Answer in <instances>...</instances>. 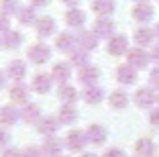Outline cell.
Here are the masks:
<instances>
[{"mask_svg": "<svg viewBox=\"0 0 159 157\" xmlns=\"http://www.w3.org/2000/svg\"><path fill=\"white\" fill-rule=\"evenodd\" d=\"M29 65L31 63L25 57H10L4 65V72L10 82H25V78L29 76Z\"/></svg>", "mask_w": 159, "mask_h": 157, "instance_id": "cell-7", "label": "cell"}, {"mask_svg": "<svg viewBox=\"0 0 159 157\" xmlns=\"http://www.w3.org/2000/svg\"><path fill=\"white\" fill-rule=\"evenodd\" d=\"M100 157H126V155H125V151H122L120 147H108V149L102 151Z\"/></svg>", "mask_w": 159, "mask_h": 157, "instance_id": "cell-38", "label": "cell"}, {"mask_svg": "<svg viewBox=\"0 0 159 157\" xmlns=\"http://www.w3.org/2000/svg\"><path fill=\"white\" fill-rule=\"evenodd\" d=\"M20 122V108L6 102L4 106H0V127H6V129H12Z\"/></svg>", "mask_w": 159, "mask_h": 157, "instance_id": "cell-18", "label": "cell"}, {"mask_svg": "<svg viewBox=\"0 0 159 157\" xmlns=\"http://www.w3.org/2000/svg\"><path fill=\"white\" fill-rule=\"evenodd\" d=\"M131 16L135 21H139L141 25H147L149 21H153L155 16V8L149 4V2H137L131 10Z\"/></svg>", "mask_w": 159, "mask_h": 157, "instance_id": "cell-24", "label": "cell"}, {"mask_svg": "<svg viewBox=\"0 0 159 157\" xmlns=\"http://www.w3.org/2000/svg\"><path fill=\"white\" fill-rule=\"evenodd\" d=\"M53 49H55V53H63V55H67V53H71V51L78 47V39H75V33L70 31V29H63V31H59L53 37Z\"/></svg>", "mask_w": 159, "mask_h": 157, "instance_id": "cell-8", "label": "cell"}, {"mask_svg": "<svg viewBox=\"0 0 159 157\" xmlns=\"http://www.w3.org/2000/svg\"><path fill=\"white\" fill-rule=\"evenodd\" d=\"M59 2L66 6V8H75V6L82 4V0H59Z\"/></svg>", "mask_w": 159, "mask_h": 157, "instance_id": "cell-42", "label": "cell"}, {"mask_svg": "<svg viewBox=\"0 0 159 157\" xmlns=\"http://www.w3.org/2000/svg\"><path fill=\"white\" fill-rule=\"evenodd\" d=\"M106 98V92H104L102 86H86L82 88V102H86L88 106H96Z\"/></svg>", "mask_w": 159, "mask_h": 157, "instance_id": "cell-25", "label": "cell"}, {"mask_svg": "<svg viewBox=\"0 0 159 157\" xmlns=\"http://www.w3.org/2000/svg\"><path fill=\"white\" fill-rule=\"evenodd\" d=\"M63 157H74V155H70V153H66V155H63Z\"/></svg>", "mask_w": 159, "mask_h": 157, "instance_id": "cell-47", "label": "cell"}, {"mask_svg": "<svg viewBox=\"0 0 159 157\" xmlns=\"http://www.w3.org/2000/svg\"><path fill=\"white\" fill-rule=\"evenodd\" d=\"M53 0H29V4L33 6L35 10H45L47 6H51Z\"/></svg>", "mask_w": 159, "mask_h": 157, "instance_id": "cell-40", "label": "cell"}, {"mask_svg": "<svg viewBox=\"0 0 159 157\" xmlns=\"http://www.w3.org/2000/svg\"><path fill=\"white\" fill-rule=\"evenodd\" d=\"M43 116H45V112L37 102H29V104H25L20 108V122L27 127H37Z\"/></svg>", "mask_w": 159, "mask_h": 157, "instance_id": "cell-15", "label": "cell"}, {"mask_svg": "<svg viewBox=\"0 0 159 157\" xmlns=\"http://www.w3.org/2000/svg\"><path fill=\"white\" fill-rule=\"evenodd\" d=\"M157 102H159V100H157Z\"/></svg>", "mask_w": 159, "mask_h": 157, "instance_id": "cell-50", "label": "cell"}, {"mask_svg": "<svg viewBox=\"0 0 159 157\" xmlns=\"http://www.w3.org/2000/svg\"><path fill=\"white\" fill-rule=\"evenodd\" d=\"M129 94L125 92V90H112V92L106 96V102H108V106L114 108V110H125L126 106H129Z\"/></svg>", "mask_w": 159, "mask_h": 157, "instance_id": "cell-29", "label": "cell"}, {"mask_svg": "<svg viewBox=\"0 0 159 157\" xmlns=\"http://www.w3.org/2000/svg\"><path fill=\"white\" fill-rule=\"evenodd\" d=\"M135 2H147V0H135Z\"/></svg>", "mask_w": 159, "mask_h": 157, "instance_id": "cell-49", "label": "cell"}, {"mask_svg": "<svg viewBox=\"0 0 159 157\" xmlns=\"http://www.w3.org/2000/svg\"><path fill=\"white\" fill-rule=\"evenodd\" d=\"M10 29H12V21H10V16L0 14V37H4Z\"/></svg>", "mask_w": 159, "mask_h": 157, "instance_id": "cell-36", "label": "cell"}, {"mask_svg": "<svg viewBox=\"0 0 159 157\" xmlns=\"http://www.w3.org/2000/svg\"><path fill=\"white\" fill-rule=\"evenodd\" d=\"M157 151V147H155V143L151 141V139H139L135 143V153L137 157H153V153Z\"/></svg>", "mask_w": 159, "mask_h": 157, "instance_id": "cell-32", "label": "cell"}, {"mask_svg": "<svg viewBox=\"0 0 159 157\" xmlns=\"http://www.w3.org/2000/svg\"><path fill=\"white\" fill-rule=\"evenodd\" d=\"M0 49H2V37H0Z\"/></svg>", "mask_w": 159, "mask_h": 157, "instance_id": "cell-48", "label": "cell"}, {"mask_svg": "<svg viewBox=\"0 0 159 157\" xmlns=\"http://www.w3.org/2000/svg\"><path fill=\"white\" fill-rule=\"evenodd\" d=\"M49 74H51L55 86H61V84H70L71 78H75V67L67 59H57L51 63Z\"/></svg>", "mask_w": 159, "mask_h": 157, "instance_id": "cell-5", "label": "cell"}, {"mask_svg": "<svg viewBox=\"0 0 159 157\" xmlns=\"http://www.w3.org/2000/svg\"><path fill=\"white\" fill-rule=\"evenodd\" d=\"M114 78H116V82L120 84V86H133V84L137 82V69L131 67L129 63H122L116 67V72H114Z\"/></svg>", "mask_w": 159, "mask_h": 157, "instance_id": "cell-26", "label": "cell"}, {"mask_svg": "<svg viewBox=\"0 0 159 157\" xmlns=\"http://www.w3.org/2000/svg\"><path fill=\"white\" fill-rule=\"evenodd\" d=\"M75 39H78V47L86 49L88 53L94 49H98V45H100V39L96 37V33L92 29H80V31H75Z\"/></svg>", "mask_w": 159, "mask_h": 157, "instance_id": "cell-21", "label": "cell"}, {"mask_svg": "<svg viewBox=\"0 0 159 157\" xmlns=\"http://www.w3.org/2000/svg\"><path fill=\"white\" fill-rule=\"evenodd\" d=\"M23 157H45V155H43V151H41L39 145L31 143V145H25L23 147Z\"/></svg>", "mask_w": 159, "mask_h": 157, "instance_id": "cell-35", "label": "cell"}, {"mask_svg": "<svg viewBox=\"0 0 159 157\" xmlns=\"http://www.w3.org/2000/svg\"><path fill=\"white\" fill-rule=\"evenodd\" d=\"M6 98H8L10 104L23 108L25 104L33 102V90L27 82H10L8 88H6Z\"/></svg>", "mask_w": 159, "mask_h": 157, "instance_id": "cell-2", "label": "cell"}, {"mask_svg": "<svg viewBox=\"0 0 159 157\" xmlns=\"http://www.w3.org/2000/svg\"><path fill=\"white\" fill-rule=\"evenodd\" d=\"M67 61H70L75 69H80V67H84V65L92 63V61H90V53L86 49H82V47H75L71 53H67Z\"/></svg>", "mask_w": 159, "mask_h": 157, "instance_id": "cell-30", "label": "cell"}, {"mask_svg": "<svg viewBox=\"0 0 159 157\" xmlns=\"http://www.w3.org/2000/svg\"><path fill=\"white\" fill-rule=\"evenodd\" d=\"M33 31L39 41H47V39H53L59 33V25H57V21L53 19L51 14H39Z\"/></svg>", "mask_w": 159, "mask_h": 157, "instance_id": "cell-4", "label": "cell"}, {"mask_svg": "<svg viewBox=\"0 0 159 157\" xmlns=\"http://www.w3.org/2000/svg\"><path fill=\"white\" fill-rule=\"evenodd\" d=\"M151 61H155V63H159V45H155L153 49H151Z\"/></svg>", "mask_w": 159, "mask_h": 157, "instance_id": "cell-44", "label": "cell"}, {"mask_svg": "<svg viewBox=\"0 0 159 157\" xmlns=\"http://www.w3.org/2000/svg\"><path fill=\"white\" fill-rule=\"evenodd\" d=\"M133 39H135V43H137V47H149L151 43H153V39H155V31H151L149 27H139L135 31V35H133Z\"/></svg>", "mask_w": 159, "mask_h": 157, "instance_id": "cell-31", "label": "cell"}, {"mask_svg": "<svg viewBox=\"0 0 159 157\" xmlns=\"http://www.w3.org/2000/svg\"><path fill=\"white\" fill-rule=\"evenodd\" d=\"M23 2L20 0H0V14H6V16H16V12L20 10Z\"/></svg>", "mask_w": 159, "mask_h": 157, "instance_id": "cell-33", "label": "cell"}, {"mask_svg": "<svg viewBox=\"0 0 159 157\" xmlns=\"http://www.w3.org/2000/svg\"><path fill=\"white\" fill-rule=\"evenodd\" d=\"M63 143H66V151L70 155H82L88 147V137H86V131L82 129H70L63 135Z\"/></svg>", "mask_w": 159, "mask_h": 157, "instance_id": "cell-3", "label": "cell"}, {"mask_svg": "<svg viewBox=\"0 0 159 157\" xmlns=\"http://www.w3.org/2000/svg\"><path fill=\"white\" fill-rule=\"evenodd\" d=\"M80 157H100V155H98V153H94V151H84Z\"/></svg>", "mask_w": 159, "mask_h": 157, "instance_id": "cell-45", "label": "cell"}, {"mask_svg": "<svg viewBox=\"0 0 159 157\" xmlns=\"http://www.w3.org/2000/svg\"><path fill=\"white\" fill-rule=\"evenodd\" d=\"M55 116L63 127L74 129V125L80 120V108L78 104H59V108L55 110Z\"/></svg>", "mask_w": 159, "mask_h": 157, "instance_id": "cell-16", "label": "cell"}, {"mask_svg": "<svg viewBox=\"0 0 159 157\" xmlns=\"http://www.w3.org/2000/svg\"><path fill=\"white\" fill-rule=\"evenodd\" d=\"M129 37L122 35V33H114L112 37L106 41V53L112 57H122L129 53Z\"/></svg>", "mask_w": 159, "mask_h": 157, "instance_id": "cell-14", "label": "cell"}, {"mask_svg": "<svg viewBox=\"0 0 159 157\" xmlns=\"http://www.w3.org/2000/svg\"><path fill=\"white\" fill-rule=\"evenodd\" d=\"M88 23V10H84L82 6H75V8H67L63 12V25L70 31H80V29H86Z\"/></svg>", "mask_w": 159, "mask_h": 157, "instance_id": "cell-9", "label": "cell"}, {"mask_svg": "<svg viewBox=\"0 0 159 157\" xmlns=\"http://www.w3.org/2000/svg\"><path fill=\"white\" fill-rule=\"evenodd\" d=\"M90 10L96 16H112L116 10V0H90Z\"/></svg>", "mask_w": 159, "mask_h": 157, "instance_id": "cell-27", "label": "cell"}, {"mask_svg": "<svg viewBox=\"0 0 159 157\" xmlns=\"http://www.w3.org/2000/svg\"><path fill=\"white\" fill-rule=\"evenodd\" d=\"M23 45H25V35H23L20 29H10L4 37H2V49L4 51L14 53V51H19Z\"/></svg>", "mask_w": 159, "mask_h": 157, "instance_id": "cell-22", "label": "cell"}, {"mask_svg": "<svg viewBox=\"0 0 159 157\" xmlns=\"http://www.w3.org/2000/svg\"><path fill=\"white\" fill-rule=\"evenodd\" d=\"M133 100H135V104L139 108H151L157 102V98H155L153 88H139L135 92V96H133Z\"/></svg>", "mask_w": 159, "mask_h": 157, "instance_id": "cell-28", "label": "cell"}, {"mask_svg": "<svg viewBox=\"0 0 159 157\" xmlns=\"http://www.w3.org/2000/svg\"><path fill=\"white\" fill-rule=\"evenodd\" d=\"M53 51H55V49H53L51 43L35 39V41L29 43L27 49H25V59H27L31 65H35V67H43V65L51 63Z\"/></svg>", "mask_w": 159, "mask_h": 157, "instance_id": "cell-1", "label": "cell"}, {"mask_svg": "<svg viewBox=\"0 0 159 157\" xmlns=\"http://www.w3.org/2000/svg\"><path fill=\"white\" fill-rule=\"evenodd\" d=\"M0 157H23V149L10 145V147H6L4 151H0Z\"/></svg>", "mask_w": 159, "mask_h": 157, "instance_id": "cell-37", "label": "cell"}, {"mask_svg": "<svg viewBox=\"0 0 159 157\" xmlns=\"http://www.w3.org/2000/svg\"><path fill=\"white\" fill-rule=\"evenodd\" d=\"M37 19H39V14H37V10H35L31 4H23V6H20V10L16 12V16H14L16 25H19V27H23V29L35 27Z\"/></svg>", "mask_w": 159, "mask_h": 157, "instance_id": "cell-23", "label": "cell"}, {"mask_svg": "<svg viewBox=\"0 0 159 157\" xmlns=\"http://www.w3.org/2000/svg\"><path fill=\"white\" fill-rule=\"evenodd\" d=\"M55 98L59 104H78L82 100V90L74 84H61V86H55Z\"/></svg>", "mask_w": 159, "mask_h": 157, "instance_id": "cell-11", "label": "cell"}, {"mask_svg": "<svg viewBox=\"0 0 159 157\" xmlns=\"http://www.w3.org/2000/svg\"><path fill=\"white\" fill-rule=\"evenodd\" d=\"M61 129H63V125L59 122V118H57L55 114H45V116L41 118V122L35 127V131L41 135V139L57 137V135L61 133Z\"/></svg>", "mask_w": 159, "mask_h": 157, "instance_id": "cell-12", "label": "cell"}, {"mask_svg": "<svg viewBox=\"0 0 159 157\" xmlns=\"http://www.w3.org/2000/svg\"><path fill=\"white\" fill-rule=\"evenodd\" d=\"M29 86H31L33 94H37V96H47V94L53 92L55 82H53L49 72H35V74L31 76V80H29Z\"/></svg>", "mask_w": 159, "mask_h": 157, "instance_id": "cell-6", "label": "cell"}, {"mask_svg": "<svg viewBox=\"0 0 159 157\" xmlns=\"http://www.w3.org/2000/svg\"><path fill=\"white\" fill-rule=\"evenodd\" d=\"M84 131H86V137H88V143L92 147H102L108 141V129L104 125H100V122H92Z\"/></svg>", "mask_w": 159, "mask_h": 157, "instance_id": "cell-17", "label": "cell"}, {"mask_svg": "<svg viewBox=\"0 0 159 157\" xmlns=\"http://www.w3.org/2000/svg\"><path fill=\"white\" fill-rule=\"evenodd\" d=\"M149 86L153 90H159V65L155 69H151V74H149Z\"/></svg>", "mask_w": 159, "mask_h": 157, "instance_id": "cell-39", "label": "cell"}, {"mask_svg": "<svg viewBox=\"0 0 159 157\" xmlns=\"http://www.w3.org/2000/svg\"><path fill=\"white\" fill-rule=\"evenodd\" d=\"M155 35H157V37H159V23L155 25Z\"/></svg>", "mask_w": 159, "mask_h": 157, "instance_id": "cell-46", "label": "cell"}, {"mask_svg": "<svg viewBox=\"0 0 159 157\" xmlns=\"http://www.w3.org/2000/svg\"><path fill=\"white\" fill-rule=\"evenodd\" d=\"M100 78H102V72H100L98 65H94V63H88L84 67L75 69V82L82 88H86V86H98Z\"/></svg>", "mask_w": 159, "mask_h": 157, "instance_id": "cell-10", "label": "cell"}, {"mask_svg": "<svg viewBox=\"0 0 159 157\" xmlns=\"http://www.w3.org/2000/svg\"><path fill=\"white\" fill-rule=\"evenodd\" d=\"M92 29L94 33H96V37L98 39H110L114 35V21L110 19V16H96V21L92 23Z\"/></svg>", "mask_w": 159, "mask_h": 157, "instance_id": "cell-20", "label": "cell"}, {"mask_svg": "<svg viewBox=\"0 0 159 157\" xmlns=\"http://www.w3.org/2000/svg\"><path fill=\"white\" fill-rule=\"evenodd\" d=\"M8 84H10V80H8V76H6L4 67H0V92H4V90L8 88Z\"/></svg>", "mask_w": 159, "mask_h": 157, "instance_id": "cell-41", "label": "cell"}, {"mask_svg": "<svg viewBox=\"0 0 159 157\" xmlns=\"http://www.w3.org/2000/svg\"><path fill=\"white\" fill-rule=\"evenodd\" d=\"M149 122H151L153 127H159V110H153V112L149 114Z\"/></svg>", "mask_w": 159, "mask_h": 157, "instance_id": "cell-43", "label": "cell"}, {"mask_svg": "<svg viewBox=\"0 0 159 157\" xmlns=\"http://www.w3.org/2000/svg\"><path fill=\"white\" fill-rule=\"evenodd\" d=\"M149 61H151V55L143 47H133V49H129V53H126V63L131 65V67H135L137 72H139V69H145L147 65H149Z\"/></svg>", "mask_w": 159, "mask_h": 157, "instance_id": "cell-19", "label": "cell"}, {"mask_svg": "<svg viewBox=\"0 0 159 157\" xmlns=\"http://www.w3.org/2000/svg\"><path fill=\"white\" fill-rule=\"evenodd\" d=\"M12 145V135H10V129L6 127H0V151H4L6 147Z\"/></svg>", "mask_w": 159, "mask_h": 157, "instance_id": "cell-34", "label": "cell"}, {"mask_svg": "<svg viewBox=\"0 0 159 157\" xmlns=\"http://www.w3.org/2000/svg\"><path fill=\"white\" fill-rule=\"evenodd\" d=\"M39 147H41L43 155L45 157H63L66 155V143H63V137H47V139H41V143H39Z\"/></svg>", "mask_w": 159, "mask_h": 157, "instance_id": "cell-13", "label": "cell"}]
</instances>
